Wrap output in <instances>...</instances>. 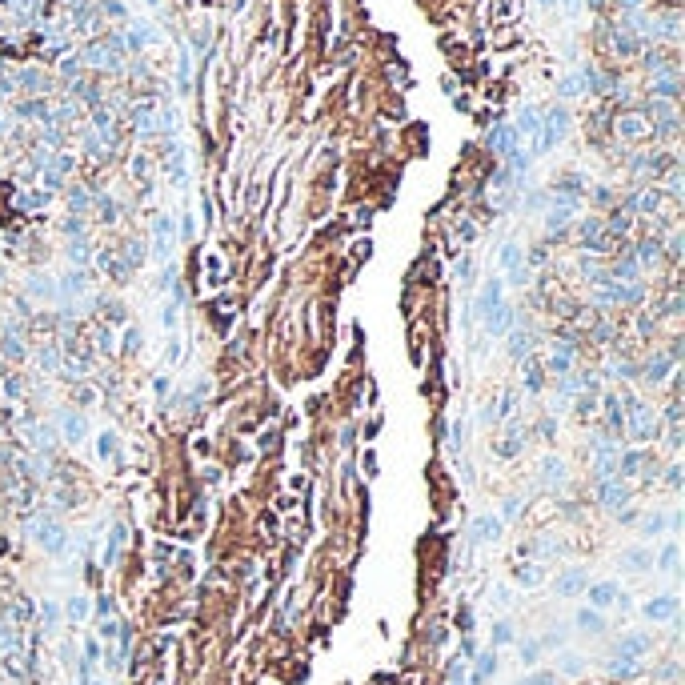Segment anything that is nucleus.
Masks as SVG:
<instances>
[{"label": "nucleus", "instance_id": "nucleus-1", "mask_svg": "<svg viewBox=\"0 0 685 685\" xmlns=\"http://www.w3.org/2000/svg\"><path fill=\"white\" fill-rule=\"evenodd\" d=\"M645 617L649 622H673L677 617V598L673 593H661V598L645 601Z\"/></svg>", "mask_w": 685, "mask_h": 685}, {"label": "nucleus", "instance_id": "nucleus-2", "mask_svg": "<svg viewBox=\"0 0 685 685\" xmlns=\"http://www.w3.org/2000/svg\"><path fill=\"white\" fill-rule=\"evenodd\" d=\"M617 598H622V593H617V586H613V581H601V586L589 589V601H593V610H605V605H613Z\"/></svg>", "mask_w": 685, "mask_h": 685}, {"label": "nucleus", "instance_id": "nucleus-3", "mask_svg": "<svg viewBox=\"0 0 685 685\" xmlns=\"http://www.w3.org/2000/svg\"><path fill=\"white\" fill-rule=\"evenodd\" d=\"M577 589H586V574H581V569H569V574L557 581V593L561 598H574Z\"/></svg>", "mask_w": 685, "mask_h": 685}, {"label": "nucleus", "instance_id": "nucleus-4", "mask_svg": "<svg viewBox=\"0 0 685 685\" xmlns=\"http://www.w3.org/2000/svg\"><path fill=\"white\" fill-rule=\"evenodd\" d=\"M577 629H586V634H601L605 622H601L598 610H581V613H577Z\"/></svg>", "mask_w": 685, "mask_h": 685}, {"label": "nucleus", "instance_id": "nucleus-5", "mask_svg": "<svg viewBox=\"0 0 685 685\" xmlns=\"http://www.w3.org/2000/svg\"><path fill=\"white\" fill-rule=\"evenodd\" d=\"M557 669L569 673V677H577V673L586 669V657H581V653H561V657H557Z\"/></svg>", "mask_w": 685, "mask_h": 685}, {"label": "nucleus", "instance_id": "nucleus-6", "mask_svg": "<svg viewBox=\"0 0 685 685\" xmlns=\"http://www.w3.org/2000/svg\"><path fill=\"white\" fill-rule=\"evenodd\" d=\"M473 533H477V541H497L501 521H493V517H481V521L473 525Z\"/></svg>", "mask_w": 685, "mask_h": 685}, {"label": "nucleus", "instance_id": "nucleus-7", "mask_svg": "<svg viewBox=\"0 0 685 685\" xmlns=\"http://www.w3.org/2000/svg\"><path fill=\"white\" fill-rule=\"evenodd\" d=\"M493 673H497V653H481V661H477V681H485Z\"/></svg>", "mask_w": 685, "mask_h": 685}, {"label": "nucleus", "instance_id": "nucleus-8", "mask_svg": "<svg viewBox=\"0 0 685 685\" xmlns=\"http://www.w3.org/2000/svg\"><path fill=\"white\" fill-rule=\"evenodd\" d=\"M622 649H625V653H645V649H649V637L645 634H629L622 641Z\"/></svg>", "mask_w": 685, "mask_h": 685}, {"label": "nucleus", "instance_id": "nucleus-9", "mask_svg": "<svg viewBox=\"0 0 685 685\" xmlns=\"http://www.w3.org/2000/svg\"><path fill=\"white\" fill-rule=\"evenodd\" d=\"M493 641H497V645H509V641H513V625L497 622V625H493Z\"/></svg>", "mask_w": 685, "mask_h": 685}, {"label": "nucleus", "instance_id": "nucleus-10", "mask_svg": "<svg viewBox=\"0 0 685 685\" xmlns=\"http://www.w3.org/2000/svg\"><path fill=\"white\" fill-rule=\"evenodd\" d=\"M68 617H88V601L73 598V601H68Z\"/></svg>", "mask_w": 685, "mask_h": 685}, {"label": "nucleus", "instance_id": "nucleus-11", "mask_svg": "<svg viewBox=\"0 0 685 685\" xmlns=\"http://www.w3.org/2000/svg\"><path fill=\"white\" fill-rule=\"evenodd\" d=\"M661 569H677V545H665V553H661Z\"/></svg>", "mask_w": 685, "mask_h": 685}, {"label": "nucleus", "instance_id": "nucleus-12", "mask_svg": "<svg viewBox=\"0 0 685 685\" xmlns=\"http://www.w3.org/2000/svg\"><path fill=\"white\" fill-rule=\"evenodd\" d=\"M517 581H521V586H537V581H541V569H533V565H529V569H521V574H517Z\"/></svg>", "mask_w": 685, "mask_h": 685}, {"label": "nucleus", "instance_id": "nucleus-13", "mask_svg": "<svg viewBox=\"0 0 685 685\" xmlns=\"http://www.w3.org/2000/svg\"><path fill=\"white\" fill-rule=\"evenodd\" d=\"M537 653H541V645H537V641L521 645V661H525V665H533V661H537Z\"/></svg>", "mask_w": 685, "mask_h": 685}]
</instances>
